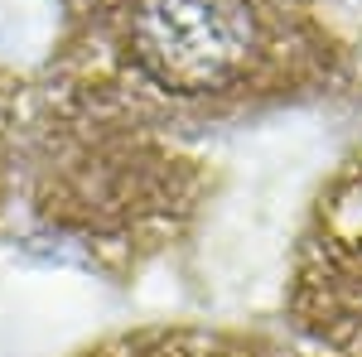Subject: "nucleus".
<instances>
[{"label":"nucleus","mask_w":362,"mask_h":357,"mask_svg":"<svg viewBox=\"0 0 362 357\" xmlns=\"http://www.w3.org/2000/svg\"><path fill=\"white\" fill-rule=\"evenodd\" d=\"M348 58L343 0H68L58 73L194 131L314 102Z\"/></svg>","instance_id":"nucleus-1"},{"label":"nucleus","mask_w":362,"mask_h":357,"mask_svg":"<svg viewBox=\"0 0 362 357\" xmlns=\"http://www.w3.org/2000/svg\"><path fill=\"white\" fill-rule=\"evenodd\" d=\"M78 357H290L285 338L227 324H145L112 333Z\"/></svg>","instance_id":"nucleus-4"},{"label":"nucleus","mask_w":362,"mask_h":357,"mask_svg":"<svg viewBox=\"0 0 362 357\" xmlns=\"http://www.w3.org/2000/svg\"><path fill=\"white\" fill-rule=\"evenodd\" d=\"M189 136L112 87L54 68L29 92L20 184L49 232L112 271H140L179 247L213 198V160Z\"/></svg>","instance_id":"nucleus-2"},{"label":"nucleus","mask_w":362,"mask_h":357,"mask_svg":"<svg viewBox=\"0 0 362 357\" xmlns=\"http://www.w3.org/2000/svg\"><path fill=\"white\" fill-rule=\"evenodd\" d=\"M290 357H362V150L314 189L285 271Z\"/></svg>","instance_id":"nucleus-3"},{"label":"nucleus","mask_w":362,"mask_h":357,"mask_svg":"<svg viewBox=\"0 0 362 357\" xmlns=\"http://www.w3.org/2000/svg\"><path fill=\"white\" fill-rule=\"evenodd\" d=\"M25 116H29V87L0 68V213L10 193L20 189V145H25Z\"/></svg>","instance_id":"nucleus-5"}]
</instances>
